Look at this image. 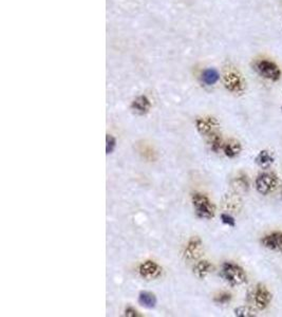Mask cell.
<instances>
[{
    "instance_id": "1",
    "label": "cell",
    "mask_w": 282,
    "mask_h": 317,
    "mask_svg": "<svg viewBox=\"0 0 282 317\" xmlns=\"http://www.w3.org/2000/svg\"><path fill=\"white\" fill-rule=\"evenodd\" d=\"M222 278L230 286H242L247 281V275L242 266L234 262H225L221 269Z\"/></svg>"
},
{
    "instance_id": "2",
    "label": "cell",
    "mask_w": 282,
    "mask_h": 317,
    "mask_svg": "<svg viewBox=\"0 0 282 317\" xmlns=\"http://www.w3.org/2000/svg\"><path fill=\"white\" fill-rule=\"evenodd\" d=\"M192 202L195 208L196 215L201 219H212L215 214V206L211 201L210 198L203 195L196 193L192 197Z\"/></svg>"
},
{
    "instance_id": "3",
    "label": "cell",
    "mask_w": 282,
    "mask_h": 317,
    "mask_svg": "<svg viewBox=\"0 0 282 317\" xmlns=\"http://www.w3.org/2000/svg\"><path fill=\"white\" fill-rule=\"evenodd\" d=\"M223 82L225 88L231 93H243L245 90L244 79L237 69L227 68L223 74Z\"/></svg>"
},
{
    "instance_id": "4",
    "label": "cell",
    "mask_w": 282,
    "mask_h": 317,
    "mask_svg": "<svg viewBox=\"0 0 282 317\" xmlns=\"http://www.w3.org/2000/svg\"><path fill=\"white\" fill-rule=\"evenodd\" d=\"M278 182V176L275 172L264 171L256 179V189L260 195L267 196L276 189Z\"/></svg>"
},
{
    "instance_id": "5",
    "label": "cell",
    "mask_w": 282,
    "mask_h": 317,
    "mask_svg": "<svg viewBox=\"0 0 282 317\" xmlns=\"http://www.w3.org/2000/svg\"><path fill=\"white\" fill-rule=\"evenodd\" d=\"M251 298L254 305L258 310H265L273 300V294L271 291L262 283H258L251 293Z\"/></svg>"
},
{
    "instance_id": "6",
    "label": "cell",
    "mask_w": 282,
    "mask_h": 317,
    "mask_svg": "<svg viewBox=\"0 0 282 317\" xmlns=\"http://www.w3.org/2000/svg\"><path fill=\"white\" fill-rule=\"evenodd\" d=\"M255 69L262 78L270 79L272 81H277L281 78V71L279 69V67L274 62L268 60L257 62Z\"/></svg>"
},
{
    "instance_id": "7",
    "label": "cell",
    "mask_w": 282,
    "mask_h": 317,
    "mask_svg": "<svg viewBox=\"0 0 282 317\" xmlns=\"http://www.w3.org/2000/svg\"><path fill=\"white\" fill-rule=\"evenodd\" d=\"M139 273L146 280H154L162 275V268L152 260H146L143 263H141Z\"/></svg>"
},
{
    "instance_id": "8",
    "label": "cell",
    "mask_w": 282,
    "mask_h": 317,
    "mask_svg": "<svg viewBox=\"0 0 282 317\" xmlns=\"http://www.w3.org/2000/svg\"><path fill=\"white\" fill-rule=\"evenodd\" d=\"M196 127L200 135L207 138L212 133L217 131L219 123L214 118H212V116H205V118H199L196 121Z\"/></svg>"
},
{
    "instance_id": "9",
    "label": "cell",
    "mask_w": 282,
    "mask_h": 317,
    "mask_svg": "<svg viewBox=\"0 0 282 317\" xmlns=\"http://www.w3.org/2000/svg\"><path fill=\"white\" fill-rule=\"evenodd\" d=\"M203 254V243L199 237H192L186 244L184 256L188 260H196Z\"/></svg>"
},
{
    "instance_id": "10",
    "label": "cell",
    "mask_w": 282,
    "mask_h": 317,
    "mask_svg": "<svg viewBox=\"0 0 282 317\" xmlns=\"http://www.w3.org/2000/svg\"><path fill=\"white\" fill-rule=\"evenodd\" d=\"M261 243L264 247L271 249V251L282 253V232L276 231L268 234L262 238Z\"/></svg>"
},
{
    "instance_id": "11",
    "label": "cell",
    "mask_w": 282,
    "mask_h": 317,
    "mask_svg": "<svg viewBox=\"0 0 282 317\" xmlns=\"http://www.w3.org/2000/svg\"><path fill=\"white\" fill-rule=\"evenodd\" d=\"M256 164L261 167L262 169H269L271 166L275 162V157L270 152V150H261V152L257 155L255 158Z\"/></svg>"
},
{
    "instance_id": "12",
    "label": "cell",
    "mask_w": 282,
    "mask_h": 317,
    "mask_svg": "<svg viewBox=\"0 0 282 317\" xmlns=\"http://www.w3.org/2000/svg\"><path fill=\"white\" fill-rule=\"evenodd\" d=\"M222 150H223L224 155H225L227 158H234L241 154L242 145L239 141H237L235 139H231V140L227 141L226 143H224Z\"/></svg>"
},
{
    "instance_id": "13",
    "label": "cell",
    "mask_w": 282,
    "mask_h": 317,
    "mask_svg": "<svg viewBox=\"0 0 282 317\" xmlns=\"http://www.w3.org/2000/svg\"><path fill=\"white\" fill-rule=\"evenodd\" d=\"M131 108L138 114H145L150 109V101L146 96L141 95L132 102Z\"/></svg>"
},
{
    "instance_id": "14",
    "label": "cell",
    "mask_w": 282,
    "mask_h": 317,
    "mask_svg": "<svg viewBox=\"0 0 282 317\" xmlns=\"http://www.w3.org/2000/svg\"><path fill=\"white\" fill-rule=\"evenodd\" d=\"M213 269V265L207 260H201L199 261L198 263H196L195 268H194V273L196 274V276L200 279H204L205 277H207Z\"/></svg>"
},
{
    "instance_id": "15",
    "label": "cell",
    "mask_w": 282,
    "mask_h": 317,
    "mask_svg": "<svg viewBox=\"0 0 282 317\" xmlns=\"http://www.w3.org/2000/svg\"><path fill=\"white\" fill-rule=\"evenodd\" d=\"M207 143H209L211 149L213 153H219L221 149H223L224 142L218 131L212 133L211 136L207 137Z\"/></svg>"
},
{
    "instance_id": "16",
    "label": "cell",
    "mask_w": 282,
    "mask_h": 317,
    "mask_svg": "<svg viewBox=\"0 0 282 317\" xmlns=\"http://www.w3.org/2000/svg\"><path fill=\"white\" fill-rule=\"evenodd\" d=\"M220 75L215 69H206L202 73V81L207 86H212L219 80Z\"/></svg>"
},
{
    "instance_id": "17",
    "label": "cell",
    "mask_w": 282,
    "mask_h": 317,
    "mask_svg": "<svg viewBox=\"0 0 282 317\" xmlns=\"http://www.w3.org/2000/svg\"><path fill=\"white\" fill-rule=\"evenodd\" d=\"M139 302L141 305H143L146 308H154L156 305V297L154 294L150 292H142L139 295Z\"/></svg>"
},
{
    "instance_id": "18",
    "label": "cell",
    "mask_w": 282,
    "mask_h": 317,
    "mask_svg": "<svg viewBox=\"0 0 282 317\" xmlns=\"http://www.w3.org/2000/svg\"><path fill=\"white\" fill-rule=\"evenodd\" d=\"M224 205L228 211H238L241 206V200L237 196H226L224 199Z\"/></svg>"
},
{
    "instance_id": "19",
    "label": "cell",
    "mask_w": 282,
    "mask_h": 317,
    "mask_svg": "<svg viewBox=\"0 0 282 317\" xmlns=\"http://www.w3.org/2000/svg\"><path fill=\"white\" fill-rule=\"evenodd\" d=\"M235 315L239 317H255L257 316L256 311L253 308L247 306H241L235 309Z\"/></svg>"
},
{
    "instance_id": "20",
    "label": "cell",
    "mask_w": 282,
    "mask_h": 317,
    "mask_svg": "<svg viewBox=\"0 0 282 317\" xmlns=\"http://www.w3.org/2000/svg\"><path fill=\"white\" fill-rule=\"evenodd\" d=\"M115 146H117V140H115L114 137H112L110 135H107V137H106V153H107V155L112 154Z\"/></svg>"
},
{
    "instance_id": "21",
    "label": "cell",
    "mask_w": 282,
    "mask_h": 317,
    "mask_svg": "<svg viewBox=\"0 0 282 317\" xmlns=\"http://www.w3.org/2000/svg\"><path fill=\"white\" fill-rule=\"evenodd\" d=\"M221 221L223 224H225V225H227V227H230V228H234L236 225V220H235L234 217L227 213H223L221 215Z\"/></svg>"
},
{
    "instance_id": "22",
    "label": "cell",
    "mask_w": 282,
    "mask_h": 317,
    "mask_svg": "<svg viewBox=\"0 0 282 317\" xmlns=\"http://www.w3.org/2000/svg\"><path fill=\"white\" fill-rule=\"evenodd\" d=\"M231 300V294L227 293V292H223V293H220L219 295H217L214 297V302L220 305H224L227 304Z\"/></svg>"
},
{
    "instance_id": "23",
    "label": "cell",
    "mask_w": 282,
    "mask_h": 317,
    "mask_svg": "<svg viewBox=\"0 0 282 317\" xmlns=\"http://www.w3.org/2000/svg\"><path fill=\"white\" fill-rule=\"evenodd\" d=\"M236 182H237V185L241 189H243V190H247L248 189V180H247V177L244 176V174L238 177Z\"/></svg>"
},
{
    "instance_id": "24",
    "label": "cell",
    "mask_w": 282,
    "mask_h": 317,
    "mask_svg": "<svg viewBox=\"0 0 282 317\" xmlns=\"http://www.w3.org/2000/svg\"><path fill=\"white\" fill-rule=\"evenodd\" d=\"M125 315L129 316V317H138V316H140L139 312L136 310L135 308H132V307H127L125 309Z\"/></svg>"
},
{
    "instance_id": "25",
    "label": "cell",
    "mask_w": 282,
    "mask_h": 317,
    "mask_svg": "<svg viewBox=\"0 0 282 317\" xmlns=\"http://www.w3.org/2000/svg\"><path fill=\"white\" fill-rule=\"evenodd\" d=\"M281 110H282V106H281Z\"/></svg>"
}]
</instances>
